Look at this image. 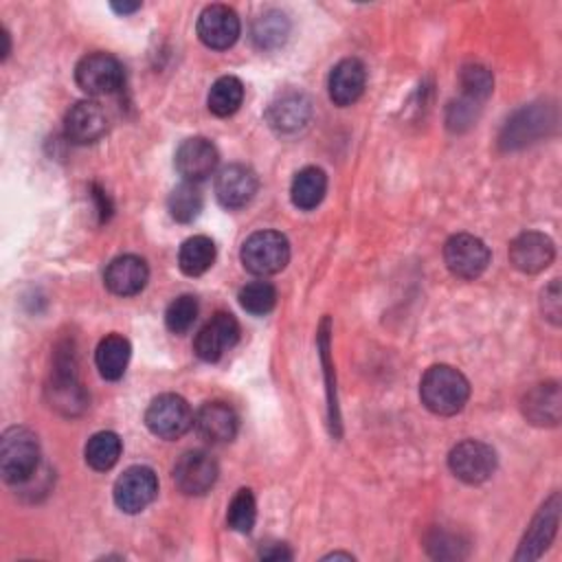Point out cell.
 Listing matches in <instances>:
<instances>
[{"label": "cell", "instance_id": "f546056e", "mask_svg": "<svg viewBox=\"0 0 562 562\" xmlns=\"http://www.w3.org/2000/svg\"><path fill=\"white\" fill-rule=\"evenodd\" d=\"M202 193L198 189L195 182H180L167 198V209H169V215L180 222V224H189L193 222L200 211H202Z\"/></svg>", "mask_w": 562, "mask_h": 562}, {"label": "cell", "instance_id": "9c48e42d", "mask_svg": "<svg viewBox=\"0 0 562 562\" xmlns=\"http://www.w3.org/2000/svg\"><path fill=\"white\" fill-rule=\"evenodd\" d=\"M239 340V323L228 312H215L193 340V351L204 362H217Z\"/></svg>", "mask_w": 562, "mask_h": 562}, {"label": "cell", "instance_id": "e0dca14e", "mask_svg": "<svg viewBox=\"0 0 562 562\" xmlns=\"http://www.w3.org/2000/svg\"><path fill=\"white\" fill-rule=\"evenodd\" d=\"M560 494H551L549 501H544V505L540 507V512L533 516L520 549L516 553V560H533L540 558V553L549 547V542L553 540L558 525H560Z\"/></svg>", "mask_w": 562, "mask_h": 562}, {"label": "cell", "instance_id": "7c38bea8", "mask_svg": "<svg viewBox=\"0 0 562 562\" xmlns=\"http://www.w3.org/2000/svg\"><path fill=\"white\" fill-rule=\"evenodd\" d=\"M555 116L553 112L544 105H525L518 110L503 127L501 132V147L503 149H518L536 138H540L549 125H553Z\"/></svg>", "mask_w": 562, "mask_h": 562}, {"label": "cell", "instance_id": "e575fe53", "mask_svg": "<svg viewBox=\"0 0 562 562\" xmlns=\"http://www.w3.org/2000/svg\"><path fill=\"white\" fill-rule=\"evenodd\" d=\"M542 312L551 323H560L562 314V303H560V281L553 279L544 290H542Z\"/></svg>", "mask_w": 562, "mask_h": 562}, {"label": "cell", "instance_id": "5b68a950", "mask_svg": "<svg viewBox=\"0 0 562 562\" xmlns=\"http://www.w3.org/2000/svg\"><path fill=\"white\" fill-rule=\"evenodd\" d=\"M145 424L160 439H178L193 426V413L184 397L162 393L149 402Z\"/></svg>", "mask_w": 562, "mask_h": 562}, {"label": "cell", "instance_id": "1f68e13d", "mask_svg": "<svg viewBox=\"0 0 562 562\" xmlns=\"http://www.w3.org/2000/svg\"><path fill=\"white\" fill-rule=\"evenodd\" d=\"M237 299L248 314L263 316L277 305V290L270 281H250L239 290Z\"/></svg>", "mask_w": 562, "mask_h": 562}, {"label": "cell", "instance_id": "d6a6232c", "mask_svg": "<svg viewBox=\"0 0 562 562\" xmlns=\"http://www.w3.org/2000/svg\"><path fill=\"white\" fill-rule=\"evenodd\" d=\"M198 318V301L191 294L176 296L165 310V325L171 334H187Z\"/></svg>", "mask_w": 562, "mask_h": 562}, {"label": "cell", "instance_id": "30bf717a", "mask_svg": "<svg viewBox=\"0 0 562 562\" xmlns=\"http://www.w3.org/2000/svg\"><path fill=\"white\" fill-rule=\"evenodd\" d=\"M217 463L204 450H187L173 465V483L189 496L206 494L217 481Z\"/></svg>", "mask_w": 562, "mask_h": 562}, {"label": "cell", "instance_id": "7402d4cb", "mask_svg": "<svg viewBox=\"0 0 562 562\" xmlns=\"http://www.w3.org/2000/svg\"><path fill=\"white\" fill-rule=\"evenodd\" d=\"M268 123L281 132V134H292L301 127L307 125L312 116V105L310 99L303 92H283L279 94L270 108H268Z\"/></svg>", "mask_w": 562, "mask_h": 562}, {"label": "cell", "instance_id": "d4e9b609", "mask_svg": "<svg viewBox=\"0 0 562 562\" xmlns=\"http://www.w3.org/2000/svg\"><path fill=\"white\" fill-rule=\"evenodd\" d=\"M130 356H132V347H130L127 338H123L121 334L105 336L97 345V351H94V362H97L101 378H105V380L123 378Z\"/></svg>", "mask_w": 562, "mask_h": 562}, {"label": "cell", "instance_id": "5bb4252c", "mask_svg": "<svg viewBox=\"0 0 562 562\" xmlns=\"http://www.w3.org/2000/svg\"><path fill=\"white\" fill-rule=\"evenodd\" d=\"M173 165L187 182H200L209 178L217 167V149L209 138L193 136L178 145Z\"/></svg>", "mask_w": 562, "mask_h": 562}, {"label": "cell", "instance_id": "4fadbf2b", "mask_svg": "<svg viewBox=\"0 0 562 562\" xmlns=\"http://www.w3.org/2000/svg\"><path fill=\"white\" fill-rule=\"evenodd\" d=\"M553 257L555 246L551 237L538 231H525L509 244V263L525 274H536L549 268Z\"/></svg>", "mask_w": 562, "mask_h": 562}, {"label": "cell", "instance_id": "6da1fadb", "mask_svg": "<svg viewBox=\"0 0 562 562\" xmlns=\"http://www.w3.org/2000/svg\"><path fill=\"white\" fill-rule=\"evenodd\" d=\"M419 397L435 415H457L470 397V382L459 369L450 364H435L422 375Z\"/></svg>", "mask_w": 562, "mask_h": 562}, {"label": "cell", "instance_id": "52a82bcc", "mask_svg": "<svg viewBox=\"0 0 562 562\" xmlns=\"http://www.w3.org/2000/svg\"><path fill=\"white\" fill-rule=\"evenodd\" d=\"M448 465L459 481L476 485L487 481L496 470V452L483 441L465 439L450 450Z\"/></svg>", "mask_w": 562, "mask_h": 562}, {"label": "cell", "instance_id": "836d02e7", "mask_svg": "<svg viewBox=\"0 0 562 562\" xmlns=\"http://www.w3.org/2000/svg\"><path fill=\"white\" fill-rule=\"evenodd\" d=\"M459 81H461L463 94L468 97L470 103H476V101L485 99L492 92V86H494L492 72L485 66H481V64L463 66Z\"/></svg>", "mask_w": 562, "mask_h": 562}, {"label": "cell", "instance_id": "ba28073f", "mask_svg": "<svg viewBox=\"0 0 562 562\" xmlns=\"http://www.w3.org/2000/svg\"><path fill=\"white\" fill-rule=\"evenodd\" d=\"M158 494L156 472L147 465L127 468L114 483V503L125 514L143 512Z\"/></svg>", "mask_w": 562, "mask_h": 562}, {"label": "cell", "instance_id": "8fae6325", "mask_svg": "<svg viewBox=\"0 0 562 562\" xmlns=\"http://www.w3.org/2000/svg\"><path fill=\"white\" fill-rule=\"evenodd\" d=\"M241 24L237 13L226 4H209L198 18V37L213 50L231 48L239 37Z\"/></svg>", "mask_w": 562, "mask_h": 562}, {"label": "cell", "instance_id": "ffe728a7", "mask_svg": "<svg viewBox=\"0 0 562 562\" xmlns=\"http://www.w3.org/2000/svg\"><path fill=\"white\" fill-rule=\"evenodd\" d=\"M367 86V68L360 59L356 57H347L340 59L327 79V90H329V99L336 105H351L356 103Z\"/></svg>", "mask_w": 562, "mask_h": 562}, {"label": "cell", "instance_id": "ac0fdd59", "mask_svg": "<svg viewBox=\"0 0 562 562\" xmlns=\"http://www.w3.org/2000/svg\"><path fill=\"white\" fill-rule=\"evenodd\" d=\"M257 176L246 165H226L215 178V195L224 209H241L257 193Z\"/></svg>", "mask_w": 562, "mask_h": 562}, {"label": "cell", "instance_id": "8d00e7d4", "mask_svg": "<svg viewBox=\"0 0 562 562\" xmlns=\"http://www.w3.org/2000/svg\"><path fill=\"white\" fill-rule=\"evenodd\" d=\"M112 9L121 15H127V13H134L140 9V2H123V4H112Z\"/></svg>", "mask_w": 562, "mask_h": 562}, {"label": "cell", "instance_id": "277c9868", "mask_svg": "<svg viewBox=\"0 0 562 562\" xmlns=\"http://www.w3.org/2000/svg\"><path fill=\"white\" fill-rule=\"evenodd\" d=\"M123 66L110 53H88L75 68L77 86L90 97H105L123 86Z\"/></svg>", "mask_w": 562, "mask_h": 562}, {"label": "cell", "instance_id": "2e32d148", "mask_svg": "<svg viewBox=\"0 0 562 562\" xmlns=\"http://www.w3.org/2000/svg\"><path fill=\"white\" fill-rule=\"evenodd\" d=\"M108 130V116L97 101H77L70 105L64 119V134L75 145H88L99 140Z\"/></svg>", "mask_w": 562, "mask_h": 562}, {"label": "cell", "instance_id": "4316f807", "mask_svg": "<svg viewBox=\"0 0 562 562\" xmlns=\"http://www.w3.org/2000/svg\"><path fill=\"white\" fill-rule=\"evenodd\" d=\"M121 450H123L121 437L112 430H101V432H94L88 439V443L83 448V454H86V463L92 470L105 472L112 465H116V461L121 457Z\"/></svg>", "mask_w": 562, "mask_h": 562}, {"label": "cell", "instance_id": "44dd1931", "mask_svg": "<svg viewBox=\"0 0 562 562\" xmlns=\"http://www.w3.org/2000/svg\"><path fill=\"white\" fill-rule=\"evenodd\" d=\"M149 279V268L143 257L121 255L112 259L105 268L103 281L108 290L116 296H134L138 294Z\"/></svg>", "mask_w": 562, "mask_h": 562}, {"label": "cell", "instance_id": "7a4b0ae2", "mask_svg": "<svg viewBox=\"0 0 562 562\" xmlns=\"http://www.w3.org/2000/svg\"><path fill=\"white\" fill-rule=\"evenodd\" d=\"M40 441L24 426H11L0 439V474L11 485H24L37 474Z\"/></svg>", "mask_w": 562, "mask_h": 562}, {"label": "cell", "instance_id": "d590c367", "mask_svg": "<svg viewBox=\"0 0 562 562\" xmlns=\"http://www.w3.org/2000/svg\"><path fill=\"white\" fill-rule=\"evenodd\" d=\"M259 555L263 560H290L292 553L285 549V544H270V547H263L259 551Z\"/></svg>", "mask_w": 562, "mask_h": 562}, {"label": "cell", "instance_id": "4dcf8cb0", "mask_svg": "<svg viewBox=\"0 0 562 562\" xmlns=\"http://www.w3.org/2000/svg\"><path fill=\"white\" fill-rule=\"evenodd\" d=\"M257 520V503L255 496L248 487H241L235 492V496L228 503V512H226V522L233 531L239 533H248L255 527Z\"/></svg>", "mask_w": 562, "mask_h": 562}, {"label": "cell", "instance_id": "484cf974", "mask_svg": "<svg viewBox=\"0 0 562 562\" xmlns=\"http://www.w3.org/2000/svg\"><path fill=\"white\" fill-rule=\"evenodd\" d=\"M215 261V244L206 235H193L182 241L178 252L180 270L189 277L204 274Z\"/></svg>", "mask_w": 562, "mask_h": 562}, {"label": "cell", "instance_id": "9a60e30c", "mask_svg": "<svg viewBox=\"0 0 562 562\" xmlns=\"http://www.w3.org/2000/svg\"><path fill=\"white\" fill-rule=\"evenodd\" d=\"M48 400L50 406L57 408L64 415H77L86 408L88 404V395L83 391V386L77 380L75 373V362L72 358H59L53 371V380L48 384Z\"/></svg>", "mask_w": 562, "mask_h": 562}, {"label": "cell", "instance_id": "d6986e66", "mask_svg": "<svg viewBox=\"0 0 562 562\" xmlns=\"http://www.w3.org/2000/svg\"><path fill=\"white\" fill-rule=\"evenodd\" d=\"M198 435L209 443H226L235 439L239 417L226 402H206L193 417Z\"/></svg>", "mask_w": 562, "mask_h": 562}, {"label": "cell", "instance_id": "3957f363", "mask_svg": "<svg viewBox=\"0 0 562 562\" xmlns=\"http://www.w3.org/2000/svg\"><path fill=\"white\" fill-rule=\"evenodd\" d=\"M241 263L257 277L281 272L290 261V244L279 231H257L241 246Z\"/></svg>", "mask_w": 562, "mask_h": 562}, {"label": "cell", "instance_id": "8992f818", "mask_svg": "<svg viewBox=\"0 0 562 562\" xmlns=\"http://www.w3.org/2000/svg\"><path fill=\"white\" fill-rule=\"evenodd\" d=\"M443 261L454 277L472 281L485 272L490 250L483 239L470 233H457L443 246Z\"/></svg>", "mask_w": 562, "mask_h": 562}, {"label": "cell", "instance_id": "603a6c76", "mask_svg": "<svg viewBox=\"0 0 562 562\" xmlns=\"http://www.w3.org/2000/svg\"><path fill=\"white\" fill-rule=\"evenodd\" d=\"M522 415L536 426H555L562 415V395L558 382L533 386L522 400Z\"/></svg>", "mask_w": 562, "mask_h": 562}, {"label": "cell", "instance_id": "cb8c5ba5", "mask_svg": "<svg viewBox=\"0 0 562 562\" xmlns=\"http://www.w3.org/2000/svg\"><path fill=\"white\" fill-rule=\"evenodd\" d=\"M327 193V176L321 167H303L296 171L292 187H290V198L292 204L301 211H312L316 209Z\"/></svg>", "mask_w": 562, "mask_h": 562}, {"label": "cell", "instance_id": "f1b7e54d", "mask_svg": "<svg viewBox=\"0 0 562 562\" xmlns=\"http://www.w3.org/2000/svg\"><path fill=\"white\" fill-rule=\"evenodd\" d=\"M288 33H290V22H288L285 13L274 11V9L261 13L252 24V42L261 50L279 48L288 40Z\"/></svg>", "mask_w": 562, "mask_h": 562}, {"label": "cell", "instance_id": "83f0119b", "mask_svg": "<svg viewBox=\"0 0 562 562\" xmlns=\"http://www.w3.org/2000/svg\"><path fill=\"white\" fill-rule=\"evenodd\" d=\"M244 101V83L233 77V75H224L220 77L206 97V105L215 116H231L239 110Z\"/></svg>", "mask_w": 562, "mask_h": 562}]
</instances>
